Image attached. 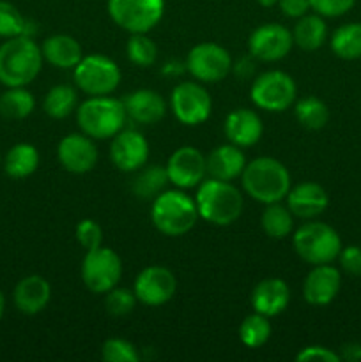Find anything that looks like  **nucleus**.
<instances>
[{"instance_id": "nucleus-7", "label": "nucleus", "mask_w": 361, "mask_h": 362, "mask_svg": "<svg viewBox=\"0 0 361 362\" xmlns=\"http://www.w3.org/2000/svg\"><path fill=\"white\" fill-rule=\"evenodd\" d=\"M250 99L257 108L269 113H282L297 101V85L289 73L280 69L258 74L250 87Z\"/></svg>"}, {"instance_id": "nucleus-31", "label": "nucleus", "mask_w": 361, "mask_h": 362, "mask_svg": "<svg viewBox=\"0 0 361 362\" xmlns=\"http://www.w3.org/2000/svg\"><path fill=\"white\" fill-rule=\"evenodd\" d=\"M35 98L27 87H7L0 94V115L7 120H23L34 112Z\"/></svg>"}, {"instance_id": "nucleus-11", "label": "nucleus", "mask_w": 361, "mask_h": 362, "mask_svg": "<svg viewBox=\"0 0 361 362\" xmlns=\"http://www.w3.org/2000/svg\"><path fill=\"white\" fill-rule=\"evenodd\" d=\"M170 108L184 126H202L211 117L212 99L200 81H180L170 94Z\"/></svg>"}, {"instance_id": "nucleus-10", "label": "nucleus", "mask_w": 361, "mask_h": 362, "mask_svg": "<svg viewBox=\"0 0 361 362\" xmlns=\"http://www.w3.org/2000/svg\"><path fill=\"white\" fill-rule=\"evenodd\" d=\"M122 278V260L112 247L101 246L85 251L81 262V281L92 293L105 296L119 285Z\"/></svg>"}, {"instance_id": "nucleus-35", "label": "nucleus", "mask_w": 361, "mask_h": 362, "mask_svg": "<svg viewBox=\"0 0 361 362\" xmlns=\"http://www.w3.org/2000/svg\"><path fill=\"white\" fill-rule=\"evenodd\" d=\"M16 35H32V21L14 4L0 0V37L9 39Z\"/></svg>"}, {"instance_id": "nucleus-12", "label": "nucleus", "mask_w": 361, "mask_h": 362, "mask_svg": "<svg viewBox=\"0 0 361 362\" xmlns=\"http://www.w3.org/2000/svg\"><path fill=\"white\" fill-rule=\"evenodd\" d=\"M186 71L200 83H218L232 71L234 62L229 49L216 42H198L188 52Z\"/></svg>"}, {"instance_id": "nucleus-27", "label": "nucleus", "mask_w": 361, "mask_h": 362, "mask_svg": "<svg viewBox=\"0 0 361 362\" xmlns=\"http://www.w3.org/2000/svg\"><path fill=\"white\" fill-rule=\"evenodd\" d=\"M2 165L11 179H27L39 168V151L32 144H16L6 152Z\"/></svg>"}, {"instance_id": "nucleus-4", "label": "nucleus", "mask_w": 361, "mask_h": 362, "mask_svg": "<svg viewBox=\"0 0 361 362\" xmlns=\"http://www.w3.org/2000/svg\"><path fill=\"white\" fill-rule=\"evenodd\" d=\"M198 216L195 198L184 189H165L152 200L151 221L166 237H183L195 228Z\"/></svg>"}, {"instance_id": "nucleus-13", "label": "nucleus", "mask_w": 361, "mask_h": 362, "mask_svg": "<svg viewBox=\"0 0 361 362\" xmlns=\"http://www.w3.org/2000/svg\"><path fill=\"white\" fill-rule=\"evenodd\" d=\"M177 290V278L163 265H149L134 278L133 292L138 303L149 308H159L172 300Z\"/></svg>"}, {"instance_id": "nucleus-42", "label": "nucleus", "mask_w": 361, "mask_h": 362, "mask_svg": "<svg viewBox=\"0 0 361 362\" xmlns=\"http://www.w3.org/2000/svg\"><path fill=\"white\" fill-rule=\"evenodd\" d=\"M340 267L350 276H361V247L347 246L342 247L338 255Z\"/></svg>"}, {"instance_id": "nucleus-17", "label": "nucleus", "mask_w": 361, "mask_h": 362, "mask_svg": "<svg viewBox=\"0 0 361 362\" xmlns=\"http://www.w3.org/2000/svg\"><path fill=\"white\" fill-rule=\"evenodd\" d=\"M151 147L147 138L134 129H122L110 141V159L120 172L134 173L147 165Z\"/></svg>"}, {"instance_id": "nucleus-38", "label": "nucleus", "mask_w": 361, "mask_h": 362, "mask_svg": "<svg viewBox=\"0 0 361 362\" xmlns=\"http://www.w3.org/2000/svg\"><path fill=\"white\" fill-rule=\"evenodd\" d=\"M138 304L137 296L133 290L115 286L105 293V310L112 317H126Z\"/></svg>"}, {"instance_id": "nucleus-23", "label": "nucleus", "mask_w": 361, "mask_h": 362, "mask_svg": "<svg viewBox=\"0 0 361 362\" xmlns=\"http://www.w3.org/2000/svg\"><path fill=\"white\" fill-rule=\"evenodd\" d=\"M14 306L23 315H38L52 300V285L39 274H30L16 283L13 292Z\"/></svg>"}, {"instance_id": "nucleus-47", "label": "nucleus", "mask_w": 361, "mask_h": 362, "mask_svg": "<svg viewBox=\"0 0 361 362\" xmlns=\"http://www.w3.org/2000/svg\"><path fill=\"white\" fill-rule=\"evenodd\" d=\"M2 161H4V158H2V154H0V165H2Z\"/></svg>"}, {"instance_id": "nucleus-24", "label": "nucleus", "mask_w": 361, "mask_h": 362, "mask_svg": "<svg viewBox=\"0 0 361 362\" xmlns=\"http://www.w3.org/2000/svg\"><path fill=\"white\" fill-rule=\"evenodd\" d=\"M205 163H207V177L234 182L236 179H241V173L248 161L241 147L229 141L212 148L209 156H205Z\"/></svg>"}, {"instance_id": "nucleus-16", "label": "nucleus", "mask_w": 361, "mask_h": 362, "mask_svg": "<svg viewBox=\"0 0 361 362\" xmlns=\"http://www.w3.org/2000/svg\"><path fill=\"white\" fill-rule=\"evenodd\" d=\"M57 159L66 172L84 175L98 165V145L85 133H71L57 145Z\"/></svg>"}, {"instance_id": "nucleus-43", "label": "nucleus", "mask_w": 361, "mask_h": 362, "mask_svg": "<svg viewBox=\"0 0 361 362\" xmlns=\"http://www.w3.org/2000/svg\"><path fill=\"white\" fill-rule=\"evenodd\" d=\"M278 7L287 18H292V20L304 16L311 9L310 0H280Z\"/></svg>"}, {"instance_id": "nucleus-44", "label": "nucleus", "mask_w": 361, "mask_h": 362, "mask_svg": "<svg viewBox=\"0 0 361 362\" xmlns=\"http://www.w3.org/2000/svg\"><path fill=\"white\" fill-rule=\"evenodd\" d=\"M340 361L347 362H360L361 361V345L360 343H345L340 349Z\"/></svg>"}, {"instance_id": "nucleus-9", "label": "nucleus", "mask_w": 361, "mask_h": 362, "mask_svg": "<svg viewBox=\"0 0 361 362\" xmlns=\"http://www.w3.org/2000/svg\"><path fill=\"white\" fill-rule=\"evenodd\" d=\"M165 0H106L108 16L127 34H149L165 14Z\"/></svg>"}, {"instance_id": "nucleus-37", "label": "nucleus", "mask_w": 361, "mask_h": 362, "mask_svg": "<svg viewBox=\"0 0 361 362\" xmlns=\"http://www.w3.org/2000/svg\"><path fill=\"white\" fill-rule=\"evenodd\" d=\"M101 359L105 362H137L140 352L124 338H108L101 346Z\"/></svg>"}, {"instance_id": "nucleus-32", "label": "nucleus", "mask_w": 361, "mask_h": 362, "mask_svg": "<svg viewBox=\"0 0 361 362\" xmlns=\"http://www.w3.org/2000/svg\"><path fill=\"white\" fill-rule=\"evenodd\" d=\"M331 52L343 60L361 59V23H345L329 39Z\"/></svg>"}, {"instance_id": "nucleus-30", "label": "nucleus", "mask_w": 361, "mask_h": 362, "mask_svg": "<svg viewBox=\"0 0 361 362\" xmlns=\"http://www.w3.org/2000/svg\"><path fill=\"white\" fill-rule=\"evenodd\" d=\"M168 175H166L165 166H142L137 170V175L131 180V191L142 200H154L159 193L168 186Z\"/></svg>"}, {"instance_id": "nucleus-33", "label": "nucleus", "mask_w": 361, "mask_h": 362, "mask_svg": "<svg viewBox=\"0 0 361 362\" xmlns=\"http://www.w3.org/2000/svg\"><path fill=\"white\" fill-rule=\"evenodd\" d=\"M294 115L299 126L310 131L322 129L329 122L328 105L315 95H308L294 103Z\"/></svg>"}, {"instance_id": "nucleus-34", "label": "nucleus", "mask_w": 361, "mask_h": 362, "mask_svg": "<svg viewBox=\"0 0 361 362\" xmlns=\"http://www.w3.org/2000/svg\"><path fill=\"white\" fill-rule=\"evenodd\" d=\"M271 322L260 313H251L241 322L239 339L248 349H260L271 338Z\"/></svg>"}, {"instance_id": "nucleus-21", "label": "nucleus", "mask_w": 361, "mask_h": 362, "mask_svg": "<svg viewBox=\"0 0 361 362\" xmlns=\"http://www.w3.org/2000/svg\"><path fill=\"white\" fill-rule=\"evenodd\" d=\"M124 108H126L127 119L140 126H152V124L161 122L166 115V101L159 92L152 88H138L130 92L122 99Z\"/></svg>"}, {"instance_id": "nucleus-6", "label": "nucleus", "mask_w": 361, "mask_h": 362, "mask_svg": "<svg viewBox=\"0 0 361 362\" xmlns=\"http://www.w3.org/2000/svg\"><path fill=\"white\" fill-rule=\"evenodd\" d=\"M292 247L306 264H333L342 251V239L328 223L308 219L292 232Z\"/></svg>"}, {"instance_id": "nucleus-46", "label": "nucleus", "mask_w": 361, "mask_h": 362, "mask_svg": "<svg viewBox=\"0 0 361 362\" xmlns=\"http://www.w3.org/2000/svg\"><path fill=\"white\" fill-rule=\"evenodd\" d=\"M280 0H258V4H260L262 7H275L278 6Z\"/></svg>"}, {"instance_id": "nucleus-36", "label": "nucleus", "mask_w": 361, "mask_h": 362, "mask_svg": "<svg viewBox=\"0 0 361 362\" xmlns=\"http://www.w3.org/2000/svg\"><path fill=\"white\" fill-rule=\"evenodd\" d=\"M126 55L127 60L137 67H151L158 59V46L147 34H130Z\"/></svg>"}, {"instance_id": "nucleus-15", "label": "nucleus", "mask_w": 361, "mask_h": 362, "mask_svg": "<svg viewBox=\"0 0 361 362\" xmlns=\"http://www.w3.org/2000/svg\"><path fill=\"white\" fill-rule=\"evenodd\" d=\"M166 175L170 184L179 189H193L207 177V163L200 148L184 145L176 148L166 161Z\"/></svg>"}, {"instance_id": "nucleus-22", "label": "nucleus", "mask_w": 361, "mask_h": 362, "mask_svg": "<svg viewBox=\"0 0 361 362\" xmlns=\"http://www.w3.org/2000/svg\"><path fill=\"white\" fill-rule=\"evenodd\" d=\"M251 306L255 313L273 318L283 313L290 303V288L283 279L265 278L255 285L251 290Z\"/></svg>"}, {"instance_id": "nucleus-25", "label": "nucleus", "mask_w": 361, "mask_h": 362, "mask_svg": "<svg viewBox=\"0 0 361 362\" xmlns=\"http://www.w3.org/2000/svg\"><path fill=\"white\" fill-rule=\"evenodd\" d=\"M41 52L45 62L64 71H73L84 59V48L78 39L69 34H53L46 37L41 45Z\"/></svg>"}, {"instance_id": "nucleus-29", "label": "nucleus", "mask_w": 361, "mask_h": 362, "mask_svg": "<svg viewBox=\"0 0 361 362\" xmlns=\"http://www.w3.org/2000/svg\"><path fill=\"white\" fill-rule=\"evenodd\" d=\"M78 88L67 83L53 85L42 99V110L50 119H67L78 108Z\"/></svg>"}, {"instance_id": "nucleus-3", "label": "nucleus", "mask_w": 361, "mask_h": 362, "mask_svg": "<svg viewBox=\"0 0 361 362\" xmlns=\"http://www.w3.org/2000/svg\"><path fill=\"white\" fill-rule=\"evenodd\" d=\"M198 216L214 226H230L241 218L244 198L234 182L205 177L195 193Z\"/></svg>"}, {"instance_id": "nucleus-14", "label": "nucleus", "mask_w": 361, "mask_h": 362, "mask_svg": "<svg viewBox=\"0 0 361 362\" xmlns=\"http://www.w3.org/2000/svg\"><path fill=\"white\" fill-rule=\"evenodd\" d=\"M294 48L292 30L280 23L258 25L248 37V52L260 62H278Z\"/></svg>"}, {"instance_id": "nucleus-19", "label": "nucleus", "mask_w": 361, "mask_h": 362, "mask_svg": "<svg viewBox=\"0 0 361 362\" xmlns=\"http://www.w3.org/2000/svg\"><path fill=\"white\" fill-rule=\"evenodd\" d=\"M285 202L294 218L308 221V219L319 218L328 209L329 197L321 184L308 180V182H299L290 187Z\"/></svg>"}, {"instance_id": "nucleus-20", "label": "nucleus", "mask_w": 361, "mask_h": 362, "mask_svg": "<svg viewBox=\"0 0 361 362\" xmlns=\"http://www.w3.org/2000/svg\"><path fill=\"white\" fill-rule=\"evenodd\" d=\"M223 133L227 140L237 147H253L264 134V122L253 110L236 108L227 115L223 122Z\"/></svg>"}, {"instance_id": "nucleus-5", "label": "nucleus", "mask_w": 361, "mask_h": 362, "mask_svg": "<svg viewBox=\"0 0 361 362\" xmlns=\"http://www.w3.org/2000/svg\"><path fill=\"white\" fill-rule=\"evenodd\" d=\"M74 113L80 131L92 140H112L127 120L122 99L112 95H87Z\"/></svg>"}, {"instance_id": "nucleus-8", "label": "nucleus", "mask_w": 361, "mask_h": 362, "mask_svg": "<svg viewBox=\"0 0 361 362\" xmlns=\"http://www.w3.org/2000/svg\"><path fill=\"white\" fill-rule=\"evenodd\" d=\"M73 80L78 90L85 95H110L117 90L122 80L119 64L110 57L94 53L84 59L73 69Z\"/></svg>"}, {"instance_id": "nucleus-40", "label": "nucleus", "mask_w": 361, "mask_h": 362, "mask_svg": "<svg viewBox=\"0 0 361 362\" xmlns=\"http://www.w3.org/2000/svg\"><path fill=\"white\" fill-rule=\"evenodd\" d=\"M356 0H310V7L314 13L322 18H338L349 13Z\"/></svg>"}, {"instance_id": "nucleus-41", "label": "nucleus", "mask_w": 361, "mask_h": 362, "mask_svg": "<svg viewBox=\"0 0 361 362\" xmlns=\"http://www.w3.org/2000/svg\"><path fill=\"white\" fill-rule=\"evenodd\" d=\"M297 362H338L340 356L336 352H333L331 349L328 346H321V345H310L304 346L297 352L296 356Z\"/></svg>"}, {"instance_id": "nucleus-1", "label": "nucleus", "mask_w": 361, "mask_h": 362, "mask_svg": "<svg viewBox=\"0 0 361 362\" xmlns=\"http://www.w3.org/2000/svg\"><path fill=\"white\" fill-rule=\"evenodd\" d=\"M241 187L258 204H275L285 200L292 187L290 173L280 159L260 156L246 163L241 173Z\"/></svg>"}, {"instance_id": "nucleus-18", "label": "nucleus", "mask_w": 361, "mask_h": 362, "mask_svg": "<svg viewBox=\"0 0 361 362\" xmlns=\"http://www.w3.org/2000/svg\"><path fill=\"white\" fill-rule=\"evenodd\" d=\"M340 286H342V274L335 265H311V271L303 281V299L310 306H328L336 299Z\"/></svg>"}, {"instance_id": "nucleus-45", "label": "nucleus", "mask_w": 361, "mask_h": 362, "mask_svg": "<svg viewBox=\"0 0 361 362\" xmlns=\"http://www.w3.org/2000/svg\"><path fill=\"white\" fill-rule=\"evenodd\" d=\"M4 313H6V297H4V292L0 290V320H2Z\"/></svg>"}, {"instance_id": "nucleus-39", "label": "nucleus", "mask_w": 361, "mask_h": 362, "mask_svg": "<svg viewBox=\"0 0 361 362\" xmlns=\"http://www.w3.org/2000/svg\"><path fill=\"white\" fill-rule=\"evenodd\" d=\"M74 237L85 251L94 250L103 244V230L94 219H81L74 230Z\"/></svg>"}, {"instance_id": "nucleus-26", "label": "nucleus", "mask_w": 361, "mask_h": 362, "mask_svg": "<svg viewBox=\"0 0 361 362\" xmlns=\"http://www.w3.org/2000/svg\"><path fill=\"white\" fill-rule=\"evenodd\" d=\"M292 37L294 46L303 52H317L328 39V25L321 14L306 13L304 16L297 18L292 28Z\"/></svg>"}, {"instance_id": "nucleus-2", "label": "nucleus", "mask_w": 361, "mask_h": 362, "mask_svg": "<svg viewBox=\"0 0 361 362\" xmlns=\"http://www.w3.org/2000/svg\"><path fill=\"white\" fill-rule=\"evenodd\" d=\"M41 46L32 35L4 39L0 45V83L6 87H27L42 69Z\"/></svg>"}, {"instance_id": "nucleus-28", "label": "nucleus", "mask_w": 361, "mask_h": 362, "mask_svg": "<svg viewBox=\"0 0 361 362\" xmlns=\"http://www.w3.org/2000/svg\"><path fill=\"white\" fill-rule=\"evenodd\" d=\"M294 214L287 204L283 205L282 202H275V204H268L260 214V226L268 237L275 240H283L294 232Z\"/></svg>"}]
</instances>
